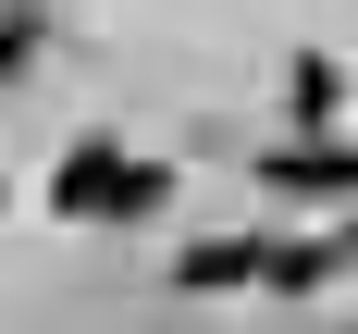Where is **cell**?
<instances>
[{
    "label": "cell",
    "instance_id": "6da1fadb",
    "mask_svg": "<svg viewBox=\"0 0 358 334\" xmlns=\"http://www.w3.org/2000/svg\"><path fill=\"white\" fill-rule=\"evenodd\" d=\"M173 198V174L161 161H136V148H111V137H74L62 148V174H50V211L62 223H136Z\"/></svg>",
    "mask_w": 358,
    "mask_h": 334
},
{
    "label": "cell",
    "instance_id": "7a4b0ae2",
    "mask_svg": "<svg viewBox=\"0 0 358 334\" xmlns=\"http://www.w3.org/2000/svg\"><path fill=\"white\" fill-rule=\"evenodd\" d=\"M259 186H272L285 211H346V223H358V148H346V137H296V148H272V161H259Z\"/></svg>",
    "mask_w": 358,
    "mask_h": 334
},
{
    "label": "cell",
    "instance_id": "3957f363",
    "mask_svg": "<svg viewBox=\"0 0 358 334\" xmlns=\"http://www.w3.org/2000/svg\"><path fill=\"white\" fill-rule=\"evenodd\" d=\"M259 260H272V248H248V235H185V248H173V285L185 297H222V285H259Z\"/></svg>",
    "mask_w": 358,
    "mask_h": 334
},
{
    "label": "cell",
    "instance_id": "277c9868",
    "mask_svg": "<svg viewBox=\"0 0 358 334\" xmlns=\"http://www.w3.org/2000/svg\"><path fill=\"white\" fill-rule=\"evenodd\" d=\"M334 272H346V248H334V235H285V248L259 260V285H272V297H322Z\"/></svg>",
    "mask_w": 358,
    "mask_h": 334
},
{
    "label": "cell",
    "instance_id": "5b68a950",
    "mask_svg": "<svg viewBox=\"0 0 358 334\" xmlns=\"http://www.w3.org/2000/svg\"><path fill=\"white\" fill-rule=\"evenodd\" d=\"M285 111H296V124H334V111H346V62H322V50L285 62Z\"/></svg>",
    "mask_w": 358,
    "mask_h": 334
},
{
    "label": "cell",
    "instance_id": "8992f818",
    "mask_svg": "<svg viewBox=\"0 0 358 334\" xmlns=\"http://www.w3.org/2000/svg\"><path fill=\"white\" fill-rule=\"evenodd\" d=\"M37 37H50V25H37V0H13V25H0V62L25 74V62H37Z\"/></svg>",
    "mask_w": 358,
    "mask_h": 334
},
{
    "label": "cell",
    "instance_id": "52a82bcc",
    "mask_svg": "<svg viewBox=\"0 0 358 334\" xmlns=\"http://www.w3.org/2000/svg\"><path fill=\"white\" fill-rule=\"evenodd\" d=\"M346 248H358V235H346Z\"/></svg>",
    "mask_w": 358,
    "mask_h": 334
}]
</instances>
